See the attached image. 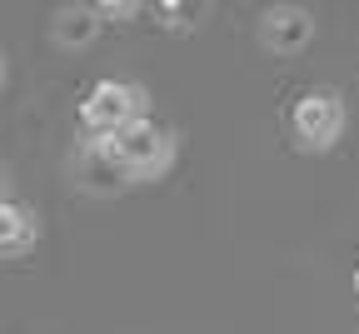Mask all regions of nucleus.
<instances>
[{
	"label": "nucleus",
	"instance_id": "obj_1",
	"mask_svg": "<svg viewBox=\"0 0 359 334\" xmlns=\"http://www.w3.org/2000/svg\"><path fill=\"white\" fill-rule=\"evenodd\" d=\"M150 120V90L140 80H95L85 90L80 100V130L90 135V145H105V140H115L120 130Z\"/></svg>",
	"mask_w": 359,
	"mask_h": 334
},
{
	"label": "nucleus",
	"instance_id": "obj_2",
	"mask_svg": "<svg viewBox=\"0 0 359 334\" xmlns=\"http://www.w3.org/2000/svg\"><path fill=\"white\" fill-rule=\"evenodd\" d=\"M105 150H110V160L120 165V175L130 180V185H155V180H165L170 170H175V155H180V135H175V125H165V120H140V125H130V130H120L115 140H105Z\"/></svg>",
	"mask_w": 359,
	"mask_h": 334
},
{
	"label": "nucleus",
	"instance_id": "obj_3",
	"mask_svg": "<svg viewBox=\"0 0 359 334\" xmlns=\"http://www.w3.org/2000/svg\"><path fill=\"white\" fill-rule=\"evenodd\" d=\"M344 95L330 90V85H314V90H299L294 95V105H290V140H294V150L304 155H325L339 145V135H344Z\"/></svg>",
	"mask_w": 359,
	"mask_h": 334
},
{
	"label": "nucleus",
	"instance_id": "obj_4",
	"mask_svg": "<svg viewBox=\"0 0 359 334\" xmlns=\"http://www.w3.org/2000/svg\"><path fill=\"white\" fill-rule=\"evenodd\" d=\"M314 40V15L304 6H269L259 15V45L269 55H304Z\"/></svg>",
	"mask_w": 359,
	"mask_h": 334
},
{
	"label": "nucleus",
	"instance_id": "obj_5",
	"mask_svg": "<svg viewBox=\"0 0 359 334\" xmlns=\"http://www.w3.org/2000/svg\"><path fill=\"white\" fill-rule=\"evenodd\" d=\"M100 11L95 6H60L55 20H50V40L60 45V51H85V45H95L100 35Z\"/></svg>",
	"mask_w": 359,
	"mask_h": 334
},
{
	"label": "nucleus",
	"instance_id": "obj_6",
	"mask_svg": "<svg viewBox=\"0 0 359 334\" xmlns=\"http://www.w3.org/2000/svg\"><path fill=\"white\" fill-rule=\"evenodd\" d=\"M40 240V215L20 200H0V255H25Z\"/></svg>",
	"mask_w": 359,
	"mask_h": 334
},
{
	"label": "nucleus",
	"instance_id": "obj_7",
	"mask_svg": "<svg viewBox=\"0 0 359 334\" xmlns=\"http://www.w3.org/2000/svg\"><path fill=\"white\" fill-rule=\"evenodd\" d=\"M75 180H80L85 189H95V195H110V189L130 185V180L120 175V165L110 160L105 145H85V150H80V160H75Z\"/></svg>",
	"mask_w": 359,
	"mask_h": 334
},
{
	"label": "nucleus",
	"instance_id": "obj_8",
	"mask_svg": "<svg viewBox=\"0 0 359 334\" xmlns=\"http://www.w3.org/2000/svg\"><path fill=\"white\" fill-rule=\"evenodd\" d=\"M200 15H210V6H190V0H160V6H155V20H160L165 30H175V35L195 30Z\"/></svg>",
	"mask_w": 359,
	"mask_h": 334
},
{
	"label": "nucleus",
	"instance_id": "obj_9",
	"mask_svg": "<svg viewBox=\"0 0 359 334\" xmlns=\"http://www.w3.org/2000/svg\"><path fill=\"white\" fill-rule=\"evenodd\" d=\"M100 20H115V25H125L130 15H140V6H135V0H100Z\"/></svg>",
	"mask_w": 359,
	"mask_h": 334
},
{
	"label": "nucleus",
	"instance_id": "obj_10",
	"mask_svg": "<svg viewBox=\"0 0 359 334\" xmlns=\"http://www.w3.org/2000/svg\"><path fill=\"white\" fill-rule=\"evenodd\" d=\"M354 305H359V265H354Z\"/></svg>",
	"mask_w": 359,
	"mask_h": 334
},
{
	"label": "nucleus",
	"instance_id": "obj_11",
	"mask_svg": "<svg viewBox=\"0 0 359 334\" xmlns=\"http://www.w3.org/2000/svg\"><path fill=\"white\" fill-rule=\"evenodd\" d=\"M0 85H6V60H0Z\"/></svg>",
	"mask_w": 359,
	"mask_h": 334
},
{
	"label": "nucleus",
	"instance_id": "obj_12",
	"mask_svg": "<svg viewBox=\"0 0 359 334\" xmlns=\"http://www.w3.org/2000/svg\"><path fill=\"white\" fill-rule=\"evenodd\" d=\"M0 200H6V180H0Z\"/></svg>",
	"mask_w": 359,
	"mask_h": 334
}]
</instances>
